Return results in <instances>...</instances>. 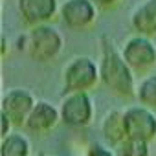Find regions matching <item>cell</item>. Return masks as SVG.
I'll return each instance as SVG.
<instances>
[{
  "mask_svg": "<svg viewBox=\"0 0 156 156\" xmlns=\"http://www.w3.org/2000/svg\"><path fill=\"white\" fill-rule=\"evenodd\" d=\"M101 132H103V138H105L107 145H110V147H119V145L127 140L123 110H119V108L108 110V112L105 114V118H103Z\"/></svg>",
  "mask_w": 156,
  "mask_h": 156,
  "instance_id": "obj_12",
  "label": "cell"
},
{
  "mask_svg": "<svg viewBox=\"0 0 156 156\" xmlns=\"http://www.w3.org/2000/svg\"><path fill=\"white\" fill-rule=\"evenodd\" d=\"M35 105L37 99L28 88H9L2 98V114L11 119L13 127H26Z\"/></svg>",
  "mask_w": 156,
  "mask_h": 156,
  "instance_id": "obj_7",
  "label": "cell"
},
{
  "mask_svg": "<svg viewBox=\"0 0 156 156\" xmlns=\"http://www.w3.org/2000/svg\"><path fill=\"white\" fill-rule=\"evenodd\" d=\"M0 123H2V129H0V136H2V138L9 136V134H11V129H15L13 123H11V119H9L6 114L0 112Z\"/></svg>",
  "mask_w": 156,
  "mask_h": 156,
  "instance_id": "obj_17",
  "label": "cell"
},
{
  "mask_svg": "<svg viewBox=\"0 0 156 156\" xmlns=\"http://www.w3.org/2000/svg\"><path fill=\"white\" fill-rule=\"evenodd\" d=\"M59 0H17L20 19L31 28L39 24H50L59 13Z\"/></svg>",
  "mask_w": 156,
  "mask_h": 156,
  "instance_id": "obj_9",
  "label": "cell"
},
{
  "mask_svg": "<svg viewBox=\"0 0 156 156\" xmlns=\"http://www.w3.org/2000/svg\"><path fill=\"white\" fill-rule=\"evenodd\" d=\"M92 2L98 6V8H112V6H116V4H119L121 0H92Z\"/></svg>",
  "mask_w": 156,
  "mask_h": 156,
  "instance_id": "obj_18",
  "label": "cell"
},
{
  "mask_svg": "<svg viewBox=\"0 0 156 156\" xmlns=\"http://www.w3.org/2000/svg\"><path fill=\"white\" fill-rule=\"evenodd\" d=\"M151 149L147 141H140V140H125L119 147H118V156H149Z\"/></svg>",
  "mask_w": 156,
  "mask_h": 156,
  "instance_id": "obj_15",
  "label": "cell"
},
{
  "mask_svg": "<svg viewBox=\"0 0 156 156\" xmlns=\"http://www.w3.org/2000/svg\"><path fill=\"white\" fill-rule=\"evenodd\" d=\"M64 48V35L53 24L31 26L26 31V51L39 62L53 61Z\"/></svg>",
  "mask_w": 156,
  "mask_h": 156,
  "instance_id": "obj_2",
  "label": "cell"
},
{
  "mask_svg": "<svg viewBox=\"0 0 156 156\" xmlns=\"http://www.w3.org/2000/svg\"><path fill=\"white\" fill-rule=\"evenodd\" d=\"M121 55L127 64L140 73L149 72L156 66V44L151 37L145 35H130L121 44Z\"/></svg>",
  "mask_w": 156,
  "mask_h": 156,
  "instance_id": "obj_5",
  "label": "cell"
},
{
  "mask_svg": "<svg viewBox=\"0 0 156 156\" xmlns=\"http://www.w3.org/2000/svg\"><path fill=\"white\" fill-rule=\"evenodd\" d=\"M59 17L72 30H87L98 20V6L92 0H64L59 8Z\"/></svg>",
  "mask_w": 156,
  "mask_h": 156,
  "instance_id": "obj_8",
  "label": "cell"
},
{
  "mask_svg": "<svg viewBox=\"0 0 156 156\" xmlns=\"http://www.w3.org/2000/svg\"><path fill=\"white\" fill-rule=\"evenodd\" d=\"M62 83L64 94L73 92H90L101 83L99 62H96L88 55H77L64 64L62 70Z\"/></svg>",
  "mask_w": 156,
  "mask_h": 156,
  "instance_id": "obj_3",
  "label": "cell"
},
{
  "mask_svg": "<svg viewBox=\"0 0 156 156\" xmlns=\"http://www.w3.org/2000/svg\"><path fill=\"white\" fill-rule=\"evenodd\" d=\"M136 99L140 105L147 108H156V73H151L138 83L136 88Z\"/></svg>",
  "mask_w": 156,
  "mask_h": 156,
  "instance_id": "obj_14",
  "label": "cell"
},
{
  "mask_svg": "<svg viewBox=\"0 0 156 156\" xmlns=\"http://www.w3.org/2000/svg\"><path fill=\"white\" fill-rule=\"evenodd\" d=\"M85 156H116V154H114V151H112L108 145L99 143V141H94V143L88 145Z\"/></svg>",
  "mask_w": 156,
  "mask_h": 156,
  "instance_id": "obj_16",
  "label": "cell"
},
{
  "mask_svg": "<svg viewBox=\"0 0 156 156\" xmlns=\"http://www.w3.org/2000/svg\"><path fill=\"white\" fill-rule=\"evenodd\" d=\"M59 112H61V123L72 129H83L88 127L94 119V101L88 92L64 94Z\"/></svg>",
  "mask_w": 156,
  "mask_h": 156,
  "instance_id": "obj_4",
  "label": "cell"
},
{
  "mask_svg": "<svg viewBox=\"0 0 156 156\" xmlns=\"http://www.w3.org/2000/svg\"><path fill=\"white\" fill-rule=\"evenodd\" d=\"M59 121H61V112H59V108H57L53 103L41 99V101H37V105L33 107V110H31V114H30V118H28L24 129L30 130L31 134L42 136V134L51 132V130L59 125Z\"/></svg>",
  "mask_w": 156,
  "mask_h": 156,
  "instance_id": "obj_10",
  "label": "cell"
},
{
  "mask_svg": "<svg viewBox=\"0 0 156 156\" xmlns=\"http://www.w3.org/2000/svg\"><path fill=\"white\" fill-rule=\"evenodd\" d=\"M123 118L129 140H140L147 143L156 140V114L151 108L143 105H132L123 110Z\"/></svg>",
  "mask_w": 156,
  "mask_h": 156,
  "instance_id": "obj_6",
  "label": "cell"
},
{
  "mask_svg": "<svg viewBox=\"0 0 156 156\" xmlns=\"http://www.w3.org/2000/svg\"><path fill=\"white\" fill-rule=\"evenodd\" d=\"M130 26L138 35H156V0H141L130 13Z\"/></svg>",
  "mask_w": 156,
  "mask_h": 156,
  "instance_id": "obj_11",
  "label": "cell"
},
{
  "mask_svg": "<svg viewBox=\"0 0 156 156\" xmlns=\"http://www.w3.org/2000/svg\"><path fill=\"white\" fill-rule=\"evenodd\" d=\"M31 145L24 134L11 132L0 141V156H30Z\"/></svg>",
  "mask_w": 156,
  "mask_h": 156,
  "instance_id": "obj_13",
  "label": "cell"
},
{
  "mask_svg": "<svg viewBox=\"0 0 156 156\" xmlns=\"http://www.w3.org/2000/svg\"><path fill=\"white\" fill-rule=\"evenodd\" d=\"M101 44V59H99V75L101 83L119 98H132L136 96V79L134 70L127 64L121 55V50L114 44L110 35H103L99 39Z\"/></svg>",
  "mask_w": 156,
  "mask_h": 156,
  "instance_id": "obj_1",
  "label": "cell"
}]
</instances>
